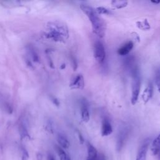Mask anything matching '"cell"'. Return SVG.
<instances>
[{
  "label": "cell",
  "mask_w": 160,
  "mask_h": 160,
  "mask_svg": "<svg viewBox=\"0 0 160 160\" xmlns=\"http://www.w3.org/2000/svg\"><path fill=\"white\" fill-rule=\"evenodd\" d=\"M153 94V86L151 82H149L144 89L142 94V99L144 103L148 102L152 98Z\"/></svg>",
  "instance_id": "10"
},
{
  "label": "cell",
  "mask_w": 160,
  "mask_h": 160,
  "mask_svg": "<svg viewBox=\"0 0 160 160\" xmlns=\"http://www.w3.org/2000/svg\"><path fill=\"white\" fill-rule=\"evenodd\" d=\"M94 56L96 60L100 64L104 61L106 58V51L103 44L97 41L94 45Z\"/></svg>",
  "instance_id": "4"
},
{
  "label": "cell",
  "mask_w": 160,
  "mask_h": 160,
  "mask_svg": "<svg viewBox=\"0 0 160 160\" xmlns=\"http://www.w3.org/2000/svg\"><path fill=\"white\" fill-rule=\"evenodd\" d=\"M66 160H71V159L69 158V157H67V158L66 159Z\"/></svg>",
  "instance_id": "30"
},
{
  "label": "cell",
  "mask_w": 160,
  "mask_h": 160,
  "mask_svg": "<svg viewBox=\"0 0 160 160\" xmlns=\"http://www.w3.org/2000/svg\"><path fill=\"white\" fill-rule=\"evenodd\" d=\"M151 150L152 154L154 155L158 154L160 151V134L152 142Z\"/></svg>",
  "instance_id": "11"
},
{
  "label": "cell",
  "mask_w": 160,
  "mask_h": 160,
  "mask_svg": "<svg viewBox=\"0 0 160 160\" xmlns=\"http://www.w3.org/2000/svg\"><path fill=\"white\" fill-rule=\"evenodd\" d=\"M47 160H55L54 156L52 154H49L47 158Z\"/></svg>",
  "instance_id": "25"
},
{
  "label": "cell",
  "mask_w": 160,
  "mask_h": 160,
  "mask_svg": "<svg viewBox=\"0 0 160 160\" xmlns=\"http://www.w3.org/2000/svg\"><path fill=\"white\" fill-rule=\"evenodd\" d=\"M22 160H28L29 158V155L26 149H23L22 151Z\"/></svg>",
  "instance_id": "21"
},
{
  "label": "cell",
  "mask_w": 160,
  "mask_h": 160,
  "mask_svg": "<svg viewBox=\"0 0 160 160\" xmlns=\"http://www.w3.org/2000/svg\"><path fill=\"white\" fill-rule=\"evenodd\" d=\"M81 116L82 120L85 122H88L90 119L89 106L87 101L84 99L81 100Z\"/></svg>",
  "instance_id": "5"
},
{
  "label": "cell",
  "mask_w": 160,
  "mask_h": 160,
  "mask_svg": "<svg viewBox=\"0 0 160 160\" xmlns=\"http://www.w3.org/2000/svg\"><path fill=\"white\" fill-rule=\"evenodd\" d=\"M88 154L89 158H98V151L90 143H88Z\"/></svg>",
  "instance_id": "16"
},
{
  "label": "cell",
  "mask_w": 160,
  "mask_h": 160,
  "mask_svg": "<svg viewBox=\"0 0 160 160\" xmlns=\"http://www.w3.org/2000/svg\"><path fill=\"white\" fill-rule=\"evenodd\" d=\"M157 155H158V158H159V159L160 160V151L158 152V154Z\"/></svg>",
  "instance_id": "29"
},
{
  "label": "cell",
  "mask_w": 160,
  "mask_h": 160,
  "mask_svg": "<svg viewBox=\"0 0 160 160\" xmlns=\"http://www.w3.org/2000/svg\"><path fill=\"white\" fill-rule=\"evenodd\" d=\"M51 99L52 102H53V104L54 105H56V106H59L60 105V102H59V100L57 98H56L55 97H51Z\"/></svg>",
  "instance_id": "20"
},
{
  "label": "cell",
  "mask_w": 160,
  "mask_h": 160,
  "mask_svg": "<svg viewBox=\"0 0 160 160\" xmlns=\"http://www.w3.org/2000/svg\"><path fill=\"white\" fill-rule=\"evenodd\" d=\"M84 86V77L81 74L77 75L71 81L70 87L72 89H82Z\"/></svg>",
  "instance_id": "8"
},
{
  "label": "cell",
  "mask_w": 160,
  "mask_h": 160,
  "mask_svg": "<svg viewBox=\"0 0 160 160\" xmlns=\"http://www.w3.org/2000/svg\"><path fill=\"white\" fill-rule=\"evenodd\" d=\"M78 137H79V141H80V143L81 144H82L84 141V138L82 136V135L81 134V133L79 131H78Z\"/></svg>",
  "instance_id": "23"
},
{
  "label": "cell",
  "mask_w": 160,
  "mask_h": 160,
  "mask_svg": "<svg viewBox=\"0 0 160 160\" xmlns=\"http://www.w3.org/2000/svg\"><path fill=\"white\" fill-rule=\"evenodd\" d=\"M5 107H6V110L8 111V112H9V114H11V113L12 112V108L11 107V106L9 103L6 104L5 105Z\"/></svg>",
  "instance_id": "22"
},
{
  "label": "cell",
  "mask_w": 160,
  "mask_h": 160,
  "mask_svg": "<svg viewBox=\"0 0 160 160\" xmlns=\"http://www.w3.org/2000/svg\"><path fill=\"white\" fill-rule=\"evenodd\" d=\"M111 6L116 9H121L127 6L128 1L124 0H114L111 2Z\"/></svg>",
  "instance_id": "14"
},
{
  "label": "cell",
  "mask_w": 160,
  "mask_h": 160,
  "mask_svg": "<svg viewBox=\"0 0 160 160\" xmlns=\"http://www.w3.org/2000/svg\"><path fill=\"white\" fill-rule=\"evenodd\" d=\"M37 159L38 160H42V155L41 153H38L37 154Z\"/></svg>",
  "instance_id": "24"
},
{
  "label": "cell",
  "mask_w": 160,
  "mask_h": 160,
  "mask_svg": "<svg viewBox=\"0 0 160 160\" xmlns=\"http://www.w3.org/2000/svg\"><path fill=\"white\" fill-rule=\"evenodd\" d=\"M155 81H156V84L157 86L158 89L160 92V67L156 71V76H155Z\"/></svg>",
  "instance_id": "19"
},
{
  "label": "cell",
  "mask_w": 160,
  "mask_h": 160,
  "mask_svg": "<svg viewBox=\"0 0 160 160\" xmlns=\"http://www.w3.org/2000/svg\"><path fill=\"white\" fill-rule=\"evenodd\" d=\"M134 44L133 42L131 41H129L128 42H126L125 44H124L121 47H120L118 50V53L120 56H125L129 53V52L132 50L133 48Z\"/></svg>",
  "instance_id": "9"
},
{
  "label": "cell",
  "mask_w": 160,
  "mask_h": 160,
  "mask_svg": "<svg viewBox=\"0 0 160 160\" xmlns=\"http://www.w3.org/2000/svg\"><path fill=\"white\" fill-rule=\"evenodd\" d=\"M138 28L143 31H147L150 29V24L147 19H144L142 21H139L136 22Z\"/></svg>",
  "instance_id": "15"
},
{
  "label": "cell",
  "mask_w": 160,
  "mask_h": 160,
  "mask_svg": "<svg viewBox=\"0 0 160 160\" xmlns=\"http://www.w3.org/2000/svg\"><path fill=\"white\" fill-rule=\"evenodd\" d=\"M96 11L99 14H111V12L109 9L102 6L96 8Z\"/></svg>",
  "instance_id": "18"
},
{
  "label": "cell",
  "mask_w": 160,
  "mask_h": 160,
  "mask_svg": "<svg viewBox=\"0 0 160 160\" xmlns=\"http://www.w3.org/2000/svg\"><path fill=\"white\" fill-rule=\"evenodd\" d=\"M47 36L56 41L62 42L68 38V29L61 23H51L50 30Z\"/></svg>",
  "instance_id": "2"
},
{
  "label": "cell",
  "mask_w": 160,
  "mask_h": 160,
  "mask_svg": "<svg viewBox=\"0 0 160 160\" xmlns=\"http://www.w3.org/2000/svg\"><path fill=\"white\" fill-rule=\"evenodd\" d=\"M55 149L56 151L60 158L61 160H66V159L67 158V155L66 154V152H64V151L59 146H55Z\"/></svg>",
  "instance_id": "17"
},
{
  "label": "cell",
  "mask_w": 160,
  "mask_h": 160,
  "mask_svg": "<svg viewBox=\"0 0 160 160\" xmlns=\"http://www.w3.org/2000/svg\"><path fill=\"white\" fill-rule=\"evenodd\" d=\"M87 160H97V158H89V157H88Z\"/></svg>",
  "instance_id": "27"
},
{
  "label": "cell",
  "mask_w": 160,
  "mask_h": 160,
  "mask_svg": "<svg viewBox=\"0 0 160 160\" xmlns=\"http://www.w3.org/2000/svg\"><path fill=\"white\" fill-rule=\"evenodd\" d=\"M65 67H66L65 64H62V65H61V69H64V68H65Z\"/></svg>",
  "instance_id": "28"
},
{
  "label": "cell",
  "mask_w": 160,
  "mask_h": 160,
  "mask_svg": "<svg viewBox=\"0 0 160 160\" xmlns=\"http://www.w3.org/2000/svg\"><path fill=\"white\" fill-rule=\"evenodd\" d=\"M57 140L60 146L63 148H68L70 146V142L69 140L66 138L65 136L62 134H59L58 135Z\"/></svg>",
  "instance_id": "12"
},
{
  "label": "cell",
  "mask_w": 160,
  "mask_h": 160,
  "mask_svg": "<svg viewBox=\"0 0 160 160\" xmlns=\"http://www.w3.org/2000/svg\"><path fill=\"white\" fill-rule=\"evenodd\" d=\"M28 52H29L30 56H31V59H32V61L35 62H39V56L37 51L34 49V48L32 46L29 45V46H28Z\"/></svg>",
  "instance_id": "13"
},
{
  "label": "cell",
  "mask_w": 160,
  "mask_h": 160,
  "mask_svg": "<svg viewBox=\"0 0 160 160\" xmlns=\"http://www.w3.org/2000/svg\"><path fill=\"white\" fill-rule=\"evenodd\" d=\"M112 132V128L110 121L107 118H104L102 121L101 126V135L107 136L110 135Z\"/></svg>",
  "instance_id": "7"
},
{
  "label": "cell",
  "mask_w": 160,
  "mask_h": 160,
  "mask_svg": "<svg viewBox=\"0 0 160 160\" xmlns=\"http://www.w3.org/2000/svg\"><path fill=\"white\" fill-rule=\"evenodd\" d=\"M151 2L152 3L156 4H158L160 3V1H159H159H154V0H152V1H151Z\"/></svg>",
  "instance_id": "26"
},
{
  "label": "cell",
  "mask_w": 160,
  "mask_h": 160,
  "mask_svg": "<svg viewBox=\"0 0 160 160\" xmlns=\"http://www.w3.org/2000/svg\"><path fill=\"white\" fill-rule=\"evenodd\" d=\"M80 8L89 18L93 32L99 38H102L105 35L106 29V25L104 20L96 12V9H94L90 6L81 4Z\"/></svg>",
  "instance_id": "1"
},
{
  "label": "cell",
  "mask_w": 160,
  "mask_h": 160,
  "mask_svg": "<svg viewBox=\"0 0 160 160\" xmlns=\"http://www.w3.org/2000/svg\"><path fill=\"white\" fill-rule=\"evenodd\" d=\"M132 82L131 86V102L132 104H135L138 99L141 89V77L137 68L132 72Z\"/></svg>",
  "instance_id": "3"
},
{
  "label": "cell",
  "mask_w": 160,
  "mask_h": 160,
  "mask_svg": "<svg viewBox=\"0 0 160 160\" xmlns=\"http://www.w3.org/2000/svg\"><path fill=\"white\" fill-rule=\"evenodd\" d=\"M149 142V139H147L143 142L138 151L136 160H146V154Z\"/></svg>",
  "instance_id": "6"
}]
</instances>
